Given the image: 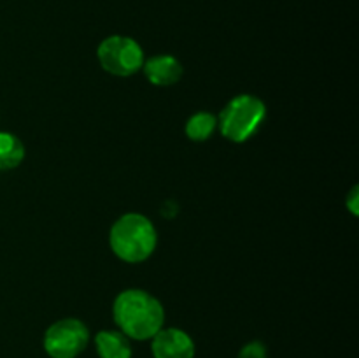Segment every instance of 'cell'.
Here are the masks:
<instances>
[{
    "label": "cell",
    "instance_id": "8992f818",
    "mask_svg": "<svg viewBox=\"0 0 359 358\" xmlns=\"http://www.w3.org/2000/svg\"><path fill=\"white\" fill-rule=\"evenodd\" d=\"M151 350L154 358H193L195 343L181 329H161L154 333Z\"/></svg>",
    "mask_w": 359,
    "mask_h": 358
},
{
    "label": "cell",
    "instance_id": "8fae6325",
    "mask_svg": "<svg viewBox=\"0 0 359 358\" xmlns=\"http://www.w3.org/2000/svg\"><path fill=\"white\" fill-rule=\"evenodd\" d=\"M237 358H266L265 344L259 343V340L248 343L244 347H242Z\"/></svg>",
    "mask_w": 359,
    "mask_h": 358
},
{
    "label": "cell",
    "instance_id": "6da1fadb",
    "mask_svg": "<svg viewBox=\"0 0 359 358\" xmlns=\"http://www.w3.org/2000/svg\"><path fill=\"white\" fill-rule=\"evenodd\" d=\"M116 325L130 339L147 340L163 329L165 311L156 297L144 290H125L112 305Z\"/></svg>",
    "mask_w": 359,
    "mask_h": 358
},
{
    "label": "cell",
    "instance_id": "7c38bea8",
    "mask_svg": "<svg viewBox=\"0 0 359 358\" xmlns=\"http://www.w3.org/2000/svg\"><path fill=\"white\" fill-rule=\"evenodd\" d=\"M358 192H359V188H358V186H354V188L351 190L349 197H347V199H346L347 209H349L351 213L354 214V216H358V207H359V195H358Z\"/></svg>",
    "mask_w": 359,
    "mask_h": 358
},
{
    "label": "cell",
    "instance_id": "52a82bcc",
    "mask_svg": "<svg viewBox=\"0 0 359 358\" xmlns=\"http://www.w3.org/2000/svg\"><path fill=\"white\" fill-rule=\"evenodd\" d=\"M144 74L154 86H172L182 77V65L175 56L156 55L144 60Z\"/></svg>",
    "mask_w": 359,
    "mask_h": 358
},
{
    "label": "cell",
    "instance_id": "ba28073f",
    "mask_svg": "<svg viewBox=\"0 0 359 358\" xmlns=\"http://www.w3.org/2000/svg\"><path fill=\"white\" fill-rule=\"evenodd\" d=\"M100 358H132V343L121 330H102L95 337Z\"/></svg>",
    "mask_w": 359,
    "mask_h": 358
},
{
    "label": "cell",
    "instance_id": "30bf717a",
    "mask_svg": "<svg viewBox=\"0 0 359 358\" xmlns=\"http://www.w3.org/2000/svg\"><path fill=\"white\" fill-rule=\"evenodd\" d=\"M25 158V146L14 133L0 132V171L16 168Z\"/></svg>",
    "mask_w": 359,
    "mask_h": 358
},
{
    "label": "cell",
    "instance_id": "5b68a950",
    "mask_svg": "<svg viewBox=\"0 0 359 358\" xmlns=\"http://www.w3.org/2000/svg\"><path fill=\"white\" fill-rule=\"evenodd\" d=\"M88 343V326L76 318L58 319L44 333V350L51 358H76Z\"/></svg>",
    "mask_w": 359,
    "mask_h": 358
},
{
    "label": "cell",
    "instance_id": "3957f363",
    "mask_svg": "<svg viewBox=\"0 0 359 358\" xmlns=\"http://www.w3.org/2000/svg\"><path fill=\"white\" fill-rule=\"evenodd\" d=\"M266 105L255 95H238L231 98L217 118V126L224 139L231 142H245L251 139L265 121Z\"/></svg>",
    "mask_w": 359,
    "mask_h": 358
},
{
    "label": "cell",
    "instance_id": "9c48e42d",
    "mask_svg": "<svg viewBox=\"0 0 359 358\" xmlns=\"http://www.w3.org/2000/svg\"><path fill=\"white\" fill-rule=\"evenodd\" d=\"M216 128H217V116L209 111H200V112H195L193 116H189L188 121H186L184 130L189 140L203 142V140L210 139V135L216 132Z\"/></svg>",
    "mask_w": 359,
    "mask_h": 358
},
{
    "label": "cell",
    "instance_id": "277c9868",
    "mask_svg": "<svg viewBox=\"0 0 359 358\" xmlns=\"http://www.w3.org/2000/svg\"><path fill=\"white\" fill-rule=\"evenodd\" d=\"M98 62L105 72L126 77L144 65V51L139 42L126 35H111L104 39L97 49Z\"/></svg>",
    "mask_w": 359,
    "mask_h": 358
},
{
    "label": "cell",
    "instance_id": "7a4b0ae2",
    "mask_svg": "<svg viewBox=\"0 0 359 358\" xmlns=\"http://www.w3.org/2000/svg\"><path fill=\"white\" fill-rule=\"evenodd\" d=\"M109 244L123 262L139 263L153 255L158 234L149 218L139 213L123 214L114 221L109 234Z\"/></svg>",
    "mask_w": 359,
    "mask_h": 358
}]
</instances>
